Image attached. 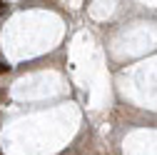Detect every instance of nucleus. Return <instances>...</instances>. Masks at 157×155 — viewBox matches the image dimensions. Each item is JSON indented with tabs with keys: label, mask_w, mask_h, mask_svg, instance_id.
Masks as SVG:
<instances>
[{
	"label": "nucleus",
	"mask_w": 157,
	"mask_h": 155,
	"mask_svg": "<svg viewBox=\"0 0 157 155\" xmlns=\"http://www.w3.org/2000/svg\"><path fill=\"white\" fill-rule=\"evenodd\" d=\"M8 70H10V65H8V63H0V73H8Z\"/></svg>",
	"instance_id": "nucleus-1"
},
{
	"label": "nucleus",
	"mask_w": 157,
	"mask_h": 155,
	"mask_svg": "<svg viewBox=\"0 0 157 155\" xmlns=\"http://www.w3.org/2000/svg\"><path fill=\"white\" fill-rule=\"evenodd\" d=\"M3 5H5V3H3V0H0V10H3Z\"/></svg>",
	"instance_id": "nucleus-2"
}]
</instances>
